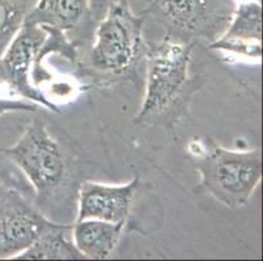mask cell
Returning <instances> with one entry per match:
<instances>
[{"label": "cell", "mask_w": 263, "mask_h": 261, "mask_svg": "<svg viewBox=\"0 0 263 261\" xmlns=\"http://www.w3.org/2000/svg\"><path fill=\"white\" fill-rule=\"evenodd\" d=\"M197 42L165 35L147 51L145 95L134 124L173 129L186 116L204 76L191 75L190 63Z\"/></svg>", "instance_id": "6da1fadb"}, {"label": "cell", "mask_w": 263, "mask_h": 261, "mask_svg": "<svg viewBox=\"0 0 263 261\" xmlns=\"http://www.w3.org/2000/svg\"><path fill=\"white\" fill-rule=\"evenodd\" d=\"M207 141L200 144L203 152L195 158L200 175L197 191L210 193L232 209L248 205L262 180L260 150H229Z\"/></svg>", "instance_id": "7a4b0ae2"}, {"label": "cell", "mask_w": 263, "mask_h": 261, "mask_svg": "<svg viewBox=\"0 0 263 261\" xmlns=\"http://www.w3.org/2000/svg\"><path fill=\"white\" fill-rule=\"evenodd\" d=\"M145 16L134 13L127 0L111 2L96 30L89 52V68L105 78L121 77L138 64L145 51Z\"/></svg>", "instance_id": "3957f363"}, {"label": "cell", "mask_w": 263, "mask_h": 261, "mask_svg": "<svg viewBox=\"0 0 263 261\" xmlns=\"http://www.w3.org/2000/svg\"><path fill=\"white\" fill-rule=\"evenodd\" d=\"M236 6V0H151L140 13L161 24L169 37L211 43L226 32Z\"/></svg>", "instance_id": "277c9868"}, {"label": "cell", "mask_w": 263, "mask_h": 261, "mask_svg": "<svg viewBox=\"0 0 263 261\" xmlns=\"http://www.w3.org/2000/svg\"><path fill=\"white\" fill-rule=\"evenodd\" d=\"M3 154L29 179L38 205L58 190L66 179L67 164L63 153L40 119H34L26 127L12 147L3 149Z\"/></svg>", "instance_id": "5b68a950"}, {"label": "cell", "mask_w": 263, "mask_h": 261, "mask_svg": "<svg viewBox=\"0 0 263 261\" xmlns=\"http://www.w3.org/2000/svg\"><path fill=\"white\" fill-rule=\"evenodd\" d=\"M46 37V29L42 25L23 24L0 56V84H6L12 93L23 99L41 105L50 111L59 112L58 107L30 81L34 59Z\"/></svg>", "instance_id": "8992f818"}, {"label": "cell", "mask_w": 263, "mask_h": 261, "mask_svg": "<svg viewBox=\"0 0 263 261\" xmlns=\"http://www.w3.org/2000/svg\"><path fill=\"white\" fill-rule=\"evenodd\" d=\"M55 224L18 191L0 186V260L15 258Z\"/></svg>", "instance_id": "52a82bcc"}, {"label": "cell", "mask_w": 263, "mask_h": 261, "mask_svg": "<svg viewBox=\"0 0 263 261\" xmlns=\"http://www.w3.org/2000/svg\"><path fill=\"white\" fill-rule=\"evenodd\" d=\"M138 187V176L121 186L85 182L79 190V212L76 221L102 219L107 222H126Z\"/></svg>", "instance_id": "ba28073f"}, {"label": "cell", "mask_w": 263, "mask_h": 261, "mask_svg": "<svg viewBox=\"0 0 263 261\" xmlns=\"http://www.w3.org/2000/svg\"><path fill=\"white\" fill-rule=\"evenodd\" d=\"M262 8L258 0L242 2L234 9L226 32L210 43V49L226 50L248 57L262 55Z\"/></svg>", "instance_id": "9c48e42d"}, {"label": "cell", "mask_w": 263, "mask_h": 261, "mask_svg": "<svg viewBox=\"0 0 263 261\" xmlns=\"http://www.w3.org/2000/svg\"><path fill=\"white\" fill-rule=\"evenodd\" d=\"M124 222H107L102 219L76 221L71 231L75 247L85 258L104 260L117 247Z\"/></svg>", "instance_id": "30bf717a"}, {"label": "cell", "mask_w": 263, "mask_h": 261, "mask_svg": "<svg viewBox=\"0 0 263 261\" xmlns=\"http://www.w3.org/2000/svg\"><path fill=\"white\" fill-rule=\"evenodd\" d=\"M71 225L55 224L38 235L29 247L16 256V260H83L85 258L68 240Z\"/></svg>", "instance_id": "8fae6325"}, {"label": "cell", "mask_w": 263, "mask_h": 261, "mask_svg": "<svg viewBox=\"0 0 263 261\" xmlns=\"http://www.w3.org/2000/svg\"><path fill=\"white\" fill-rule=\"evenodd\" d=\"M88 8V0H37L24 24L49 25L62 32L75 28Z\"/></svg>", "instance_id": "7c38bea8"}, {"label": "cell", "mask_w": 263, "mask_h": 261, "mask_svg": "<svg viewBox=\"0 0 263 261\" xmlns=\"http://www.w3.org/2000/svg\"><path fill=\"white\" fill-rule=\"evenodd\" d=\"M37 0H0V56L23 26Z\"/></svg>", "instance_id": "4fadbf2b"}, {"label": "cell", "mask_w": 263, "mask_h": 261, "mask_svg": "<svg viewBox=\"0 0 263 261\" xmlns=\"http://www.w3.org/2000/svg\"><path fill=\"white\" fill-rule=\"evenodd\" d=\"M40 105L26 99H7L0 98V115L13 111H37Z\"/></svg>", "instance_id": "5bb4252c"}]
</instances>
